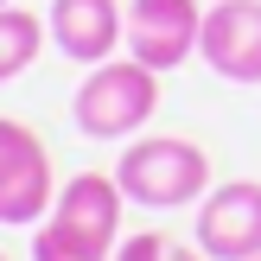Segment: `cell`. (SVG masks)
I'll return each instance as SVG.
<instances>
[{"mask_svg": "<svg viewBox=\"0 0 261 261\" xmlns=\"http://www.w3.org/2000/svg\"><path fill=\"white\" fill-rule=\"evenodd\" d=\"M115 178H121L127 204H140V211H185V204H204V191H211V160L198 140L147 134L115 160Z\"/></svg>", "mask_w": 261, "mask_h": 261, "instance_id": "6da1fadb", "label": "cell"}, {"mask_svg": "<svg viewBox=\"0 0 261 261\" xmlns=\"http://www.w3.org/2000/svg\"><path fill=\"white\" fill-rule=\"evenodd\" d=\"M153 109H160V70L140 58L96 64L83 76V89L70 96V121L89 140H134V127H147Z\"/></svg>", "mask_w": 261, "mask_h": 261, "instance_id": "7a4b0ae2", "label": "cell"}, {"mask_svg": "<svg viewBox=\"0 0 261 261\" xmlns=\"http://www.w3.org/2000/svg\"><path fill=\"white\" fill-rule=\"evenodd\" d=\"M58 185H51V153L32 127L0 115V223H32L51 217Z\"/></svg>", "mask_w": 261, "mask_h": 261, "instance_id": "3957f363", "label": "cell"}, {"mask_svg": "<svg viewBox=\"0 0 261 261\" xmlns=\"http://www.w3.org/2000/svg\"><path fill=\"white\" fill-rule=\"evenodd\" d=\"M198 249L211 261H255L261 255V178H229L198 204Z\"/></svg>", "mask_w": 261, "mask_h": 261, "instance_id": "277c9868", "label": "cell"}, {"mask_svg": "<svg viewBox=\"0 0 261 261\" xmlns=\"http://www.w3.org/2000/svg\"><path fill=\"white\" fill-rule=\"evenodd\" d=\"M204 38V0H134L127 7V58L172 70Z\"/></svg>", "mask_w": 261, "mask_h": 261, "instance_id": "5b68a950", "label": "cell"}, {"mask_svg": "<svg viewBox=\"0 0 261 261\" xmlns=\"http://www.w3.org/2000/svg\"><path fill=\"white\" fill-rule=\"evenodd\" d=\"M198 58L223 83H261V0H211Z\"/></svg>", "mask_w": 261, "mask_h": 261, "instance_id": "8992f818", "label": "cell"}, {"mask_svg": "<svg viewBox=\"0 0 261 261\" xmlns=\"http://www.w3.org/2000/svg\"><path fill=\"white\" fill-rule=\"evenodd\" d=\"M121 204H127V191H121L115 172H76L58 191V204H51V223H64L70 236H83V242L115 255L121 249Z\"/></svg>", "mask_w": 261, "mask_h": 261, "instance_id": "52a82bcc", "label": "cell"}, {"mask_svg": "<svg viewBox=\"0 0 261 261\" xmlns=\"http://www.w3.org/2000/svg\"><path fill=\"white\" fill-rule=\"evenodd\" d=\"M51 38L70 64H109L127 38L121 0H51Z\"/></svg>", "mask_w": 261, "mask_h": 261, "instance_id": "ba28073f", "label": "cell"}, {"mask_svg": "<svg viewBox=\"0 0 261 261\" xmlns=\"http://www.w3.org/2000/svg\"><path fill=\"white\" fill-rule=\"evenodd\" d=\"M38 45H45V25H38V13L0 7V83H13L25 64H38Z\"/></svg>", "mask_w": 261, "mask_h": 261, "instance_id": "9c48e42d", "label": "cell"}, {"mask_svg": "<svg viewBox=\"0 0 261 261\" xmlns=\"http://www.w3.org/2000/svg\"><path fill=\"white\" fill-rule=\"evenodd\" d=\"M115 261H211V255H204V249H185L172 229H134V236H121Z\"/></svg>", "mask_w": 261, "mask_h": 261, "instance_id": "30bf717a", "label": "cell"}, {"mask_svg": "<svg viewBox=\"0 0 261 261\" xmlns=\"http://www.w3.org/2000/svg\"><path fill=\"white\" fill-rule=\"evenodd\" d=\"M32 261H115L109 249H96V242H83V236H70L64 223H38V236H32Z\"/></svg>", "mask_w": 261, "mask_h": 261, "instance_id": "8fae6325", "label": "cell"}, {"mask_svg": "<svg viewBox=\"0 0 261 261\" xmlns=\"http://www.w3.org/2000/svg\"><path fill=\"white\" fill-rule=\"evenodd\" d=\"M0 261H7V255H0Z\"/></svg>", "mask_w": 261, "mask_h": 261, "instance_id": "7c38bea8", "label": "cell"}, {"mask_svg": "<svg viewBox=\"0 0 261 261\" xmlns=\"http://www.w3.org/2000/svg\"><path fill=\"white\" fill-rule=\"evenodd\" d=\"M255 261H261V255H255Z\"/></svg>", "mask_w": 261, "mask_h": 261, "instance_id": "4fadbf2b", "label": "cell"}]
</instances>
